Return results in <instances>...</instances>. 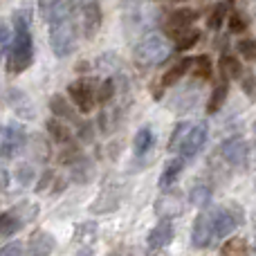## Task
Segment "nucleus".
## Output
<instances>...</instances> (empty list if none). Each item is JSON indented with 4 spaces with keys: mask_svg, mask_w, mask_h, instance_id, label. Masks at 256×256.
<instances>
[{
    "mask_svg": "<svg viewBox=\"0 0 256 256\" xmlns=\"http://www.w3.org/2000/svg\"><path fill=\"white\" fill-rule=\"evenodd\" d=\"M50 22V45L58 58L70 56L76 48V27L74 14L68 0H54L52 7L45 14Z\"/></svg>",
    "mask_w": 256,
    "mask_h": 256,
    "instance_id": "nucleus-1",
    "label": "nucleus"
},
{
    "mask_svg": "<svg viewBox=\"0 0 256 256\" xmlns=\"http://www.w3.org/2000/svg\"><path fill=\"white\" fill-rule=\"evenodd\" d=\"M32 16L30 9H18L14 14V36L9 40V61L7 72L18 74L32 66L34 56V43H32Z\"/></svg>",
    "mask_w": 256,
    "mask_h": 256,
    "instance_id": "nucleus-2",
    "label": "nucleus"
},
{
    "mask_svg": "<svg viewBox=\"0 0 256 256\" xmlns=\"http://www.w3.org/2000/svg\"><path fill=\"white\" fill-rule=\"evenodd\" d=\"M168 54L171 45L162 34H146L135 48V58L142 66H160L168 58Z\"/></svg>",
    "mask_w": 256,
    "mask_h": 256,
    "instance_id": "nucleus-3",
    "label": "nucleus"
},
{
    "mask_svg": "<svg viewBox=\"0 0 256 256\" xmlns=\"http://www.w3.org/2000/svg\"><path fill=\"white\" fill-rule=\"evenodd\" d=\"M25 142H27L25 128H22L20 124H16V122H12V124L4 126L2 135H0V155L7 158V160L16 158V155L22 150Z\"/></svg>",
    "mask_w": 256,
    "mask_h": 256,
    "instance_id": "nucleus-4",
    "label": "nucleus"
},
{
    "mask_svg": "<svg viewBox=\"0 0 256 256\" xmlns=\"http://www.w3.org/2000/svg\"><path fill=\"white\" fill-rule=\"evenodd\" d=\"M207 124L204 122H198V124H191L189 130H186L184 140H182L180 148H178V153L182 155L184 160H191L196 158V155L200 153V148L204 146V142H207Z\"/></svg>",
    "mask_w": 256,
    "mask_h": 256,
    "instance_id": "nucleus-5",
    "label": "nucleus"
},
{
    "mask_svg": "<svg viewBox=\"0 0 256 256\" xmlns=\"http://www.w3.org/2000/svg\"><path fill=\"white\" fill-rule=\"evenodd\" d=\"M194 245L196 248H207L214 240V212H200L194 222Z\"/></svg>",
    "mask_w": 256,
    "mask_h": 256,
    "instance_id": "nucleus-6",
    "label": "nucleus"
},
{
    "mask_svg": "<svg viewBox=\"0 0 256 256\" xmlns=\"http://www.w3.org/2000/svg\"><path fill=\"white\" fill-rule=\"evenodd\" d=\"M220 153L232 166H243V164H248L250 146L243 137H232V140H227L225 144L220 146Z\"/></svg>",
    "mask_w": 256,
    "mask_h": 256,
    "instance_id": "nucleus-7",
    "label": "nucleus"
},
{
    "mask_svg": "<svg viewBox=\"0 0 256 256\" xmlns=\"http://www.w3.org/2000/svg\"><path fill=\"white\" fill-rule=\"evenodd\" d=\"M102 25V9H99L97 0H88L81 7V30H84L86 38H94Z\"/></svg>",
    "mask_w": 256,
    "mask_h": 256,
    "instance_id": "nucleus-8",
    "label": "nucleus"
},
{
    "mask_svg": "<svg viewBox=\"0 0 256 256\" xmlns=\"http://www.w3.org/2000/svg\"><path fill=\"white\" fill-rule=\"evenodd\" d=\"M68 94L72 97V102H74V106L79 108L81 112H90L94 108V104H97V97H94V90L90 88L86 81H74V84L68 88Z\"/></svg>",
    "mask_w": 256,
    "mask_h": 256,
    "instance_id": "nucleus-9",
    "label": "nucleus"
},
{
    "mask_svg": "<svg viewBox=\"0 0 256 256\" xmlns=\"http://www.w3.org/2000/svg\"><path fill=\"white\" fill-rule=\"evenodd\" d=\"M238 227V216L232 209H218L214 212V238H227Z\"/></svg>",
    "mask_w": 256,
    "mask_h": 256,
    "instance_id": "nucleus-10",
    "label": "nucleus"
},
{
    "mask_svg": "<svg viewBox=\"0 0 256 256\" xmlns=\"http://www.w3.org/2000/svg\"><path fill=\"white\" fill-rule=\"evenodd\" d=\"M184 204H182V196L180 194H168V196H162L155 204V214L160 218H176L182 214Z\"/></svg>",
    "mask_w": 256,
    "mask_h": 256,
    "instance_id": "nucleus-11",
    "label": "nucleus"
},
{
    "mask_svg": "<svg viewBox=\"0 0 256 256\" xmlns=\"http://www.w3.org/2000/svg\"><path fill=\"white\" fill-rule=\"evenodd\" d=\"M173 236H176L173 222L168 220V218H162V222H160V225L148 234V248H153V250L166 248V245L173 240Z\"/></svg>",
    "mask_w": 256,
    "mask_h": 256,
    "instance_id": "nucleus-12",
    "label": "nucleus"
},
{
    "mask_svg": "<svg viewBox=\"0 0 256 256\" xmlns=\"http://www.w3.org/2000/svg\"><path fill=\"white\" fill-rule=\"evenodd\" d=\"M7 104H9V108H12V110L16 112L18 117H25V120H34V106H32V102L27 99L25 92H20V90H9Z\"/></svg>",
    "mask_w": 256,
    "mask_h": 256,
    "instance_id": "nucleus-13",
    "label": "nucleus"
},
{
    "mask_svg": "<svg viewBox=\"0 0 256 256\" xmlns=\"http://www.w3.org/2000/svg\"><path fill=\"white\" fill-rule=\"evenodd\" d=\"M196 18H198V12H194V9H178V12H173L171 16H168L166 27H168V32L176 34V32H180V30H186Z\"/></svg>",
    "mask_w": 256,
    "mask_h": 256,
    "instance_id": "nucleus-14",
    "label": "nucleus"
},
{
    "mask_svg": "<svg viewBox=\"0 0 256 256\" xmlns=\"http://www.w3.org/2000/svg\"><path fill=\"white\" fill-rule=\"evenodd\" d=\"M184 162L186 160L182 158H176V160H171V162L166 164V168H164V173L160 176V186L162 189H168L171 184H176V180H178V176L182 173V168H184Z\"/></svg>",
    "mask_w": 256,
    "mask_h": 256,
    "instance_id": "nucleus-15",
    "label": "nucleus"
},
{
    "mask_svg": "<svg viewBox=\"0 0 256 256\" xmlns=\"http://www.w3.org/2000/svg\"><path fill=\"white\" fill-rule=\"evenodd\" d=\"M153 132H150V128H142V130H137L135 140H132V148H135V155H144L148 153L150 148H153Z\"/></svg>",
    "mask_w": 256,
    "mask_h": 256,
    "instance_id": "nucleus-16",
    "label": "nucleus"
},
{
    "mask_svg": "<svg viewBox=\"0 0 256 256\" xmlns=\"http://www.w3.org/2000/svg\"><path fill=\"white\" fill-rule=\"evenodd\" d=\"M220 72L227 79H240V76H243V66H240V61L236 56L227 54V56L220 58Z\"/></svg>",
    "mask_w": 256,
    "mask_h": 256,
    "instance_id": "nucleus-17",
    "label": "nucleus"
},
{
    "mask_svg": "<svg viewBox=\"0 0 256 256\" xmlns=\"http://www.w3.org/2000/svg\"><path fill=\"white\" fill-rule=\"evenodd\" d=\"M225 99H227V84H220L214 88L212 97H209L207 102V112L209 115H214V112H218L222 106H225Z\"/></svg>",
    "mask_w": 256,
    "mask_h": 256,
    "instance_id": "nucleus-18",
    "label": "nucleus"
},
{
    "mask_svg": "<svg viewBox=\"0 0 256 256\" xmlns=\"http://www.w3.org/2000/svg\"><path fill=\"white\" fill-rule=\"evenodd\" d=\"M50 108H52V112L56 117H61V120H74V112H72L70 104L63 99V94H54L52 102H50Z\"/></svg>",
    "mask_w": 256,
    "mask_h": 256,
    "instance_id": "nucleus-19",
    "label": "nucleus"
},
{
    "mask_svg": "<svg viewBox=\"0 0 256 256\" xmlns=\"http://www.w3.org/2000/svg\"><path fill=\"white\" fill-rule=\"evenodd\" d=\"M189 70V58H182V61H178L176 66L171 68V70L164 74V86H173V84H178V81L184 76V72Z\"/></svg>",
    "mask_w": 256,
    "mask_h": 256,
    "instance_id": "nucleus-20",
    "label": "nucleus"
},
{
    "mask_svg": "<svg viewBox=\"0 0 256 256\" xmlns=\"http://www.w3.org/2000/svg\"><path fill=\"white\" fill-rule=\"evenodd\" d=\"M48 130H50V135H52L56 142H61V144H63V142H70V137H72L70 135V128L63 124L61 120H50L48 122Z\"/></svg>",
    "mask_w": 256,
    "mask_h": 256,
    "instance_id": "nucleus-21",
    "label": "nucleus"
},
{
    "mask_svg": "<svg viewBox=\"0 0 256 256\" xmlns=\"http://www.w3.org/2000/svg\"><path fill=\"white\" fill-rule=\"evenodd\" d=\"M209 200H212V191L204 184H198L189 191V202L196 207H204V204H209Z\"/></svg>",
    "mask_w": 256,
    "mask_h": 256,
    "instance_id": "nucleus-22",
    "label": "nucleus"
},
{
    "mask_svg": "<svg viewBox=\"0 0 256 256\" xmlns=\"http://www.w3.org/2000/svg\"><path fill=\"white\" fill-rule=\"evenodd\" d=\"M198 38H200V32L198 30H189V27H186V30L178 36L176 48L178 50H189V48H194V45L198 43Z\"/></svg>",
    "mask_w": 256,
    "mask_h": 256,
    "instance_id": "nucleus-23",
    "label": "nucleus"
},
{
    "mask_svg": "<svg viewBox=\"0 0 256 256\" xmlns=\"http://www.w3.org/2000/svg\"><path fill=\"white\" fill-rule=\"evenodd\" d=\"M189 122H182V124H178L176 126V130H173V135H171V140H168V150L171 153H178V148H180V144H182V140H184V135H186V130H189Z\"/></svg>",
    "mask_w": 256,
    "mask_h": 256,
    "instance_id": "nucleus-24",
    "label": "nucleus"
},
{
    "mask_svg": "<svg viewBox=\"0 0 256 256\" xmlns=\"http://www.w3.org/2000/svg\"><path fill=\"white\" fill-rule=\"evenodd\" d=\"M112 94H115V81H112V79H106L97 90H94V97H97V102H99V104L110 102Z\"/></svg>",
    "mask_w": 256,
    "mask_h": 256,
    "instance_id": "nucleus-25",
    "label": "nucleus"
},
{
    "mask_svg": "<svg viewBox=\"0 0 256 256\" xmlns=\"http://www.w3.org/2000/svg\"><path fill=\"white\" fill-rule=\"evenodd\" d=\"M194 74L198 76V79H207V76L212 74V61H209V56H196Z\"/></svg>",
    "mask_w": 256,
    "mask_h": 256,
    "instance_id": "nucleus-26",
    "label": "nucleus"
},
{
    "mask_svg": "<svg viewBox=\"0 0 256 256\" xmlns=\"http://www.w3.org/2000/svg\"><path fill=\"white\" fill-rule=\"evenodd\" d=\"M245 240L243 238H232L230 243L222 245V254H243L245 252Z\"/></svg>",
    "mask_w": 256,
    "mask_h": 256,
    "instance_id": "nucleus-27",
    "label": "nucleus"
},
{
    "mask_svg": "<svg viewBox=\"0 0 256 256\" xmlns=\"http://www.w3.org/2000/svg\"><path fill=\"white\" fill-rule=\"evenodd\" d=\"M238 50H240V54H243V58H256V40L254 38H245V40H240L238 43Z\"/></svg>",
    "mask_w": 256,
    "mask_h": 256,
    "instance_id": "nucleus-28",
    "label": "nucleus"
},
{
    "mask_svg": "<svg viewBox=\"0 0 256 256\" xmlns=\"http://www.w3.org/2000/svg\"><path fill=\"white\" fill-rule=\"evenodd\" d=\"M222 22H225V4H216L212 18H209V27H212V30H218Z\"/></svg>",
    "mask_w": 256,
    "mask_h": 256,
    "instance_id": "nucleus-29",
    "label": "nucleus"
},
{
    "mask_svg": "<svg viewBox=\"0 0 256 256\" xmlns=\"http://www.w3.org/2000/svg\"><path fill=\"white\" fill-rule=\"evenodd\" d=\"M243 79V90L250 94V99H256V76L254 74H245Z\"/></svg>",
    "mask_w": 256,
    "mask_h": 256,
    "instance_id": "nucleus-30",
    "label": "nucleus"
},
{
    "mask_svg": "<svg viewBox=\"0 0 256 256\" xmlns=\"http://www.w3.org/2000/svg\"><path fill=\"white\" fill-rule=\"evenodd\" d=\"M7 48H9V30H7V22L0 20V58L7 52Z\"/></svg>",
    "mask_w": 256,
    "mask_h": 256,
    "instance_id": "nucleus-31",
    "label": "nucleus"
},
{
    "mask_svg": "<svg viewBox=\"0 0 256 256\" xmlns=\"http://www.w3.org/2000/svg\"><path fill=\"white\" fill-rule=\"evenodd\" d=\"M230 30L236 32V34L245 30V20L238 16V14H232V16H230Z\"/></svg>",
    "mask_w": 256,
    "mask_h": 256,
    "instance_id": "nucleus-32",
    "label": "nucleus"
},
{
    "mask_svg": "<svg viewBox=\"0 0 256 256\" xmlns=\"http://www.w3.org/2000/svg\"><path fill=\"white\" fill-rule=\"evenodd\" d=\"M18 252H22V245H18V243H12V245L0 248V254H18Z\"/></svg>",
    "mask_w": 256,
    "mask_h": 256,
    "instance_id": "nucleus-33",
    "label": "nucleus"
},
{
    "mask_svg": "<svg viewBox=\"0 0 256 256\" xmlns=\"http://www.w3.org/2000/svg\"><path fill=\"white\" fill-rule=\"evenodd\" d=\"M252 130H254V135H256V120H254V126H252Z\"/></svg>",
    "mask_w": 256,
    "mask_h": 256,
    "instance_id": "nucleus-34",
    "label": "nucleus"
}]
</instances>
